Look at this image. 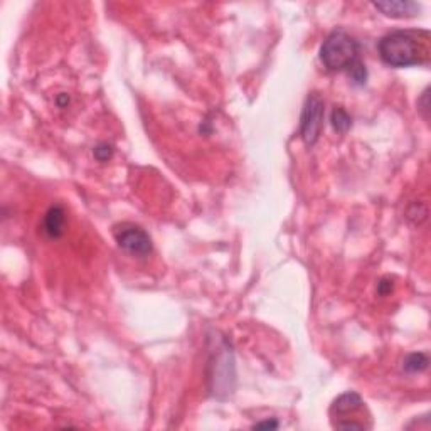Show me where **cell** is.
<instances>
[{"mask_svg":"<svg viewBox=\"0 0 431 431\" xmlns=\"http://www.w3.org/2000/svg\"><path fill=\"white\" fill-rule=\"evenodd\" d=\"M391 288H393V283H389L388 280H382L381 283H379L377 291H379V293H381V295H386V293H389Z\"/></svg>","mask_w":431,"mask_h":431,"instance_id":"cell-13","label":"cell"},{"mask_svg":"<svg viewBox=\"0 0 431 431\" xmlns=\"http://www.w3.org/2000/svg\"><path fill=\"white\" fill-rule=\"evenodd\" d=\"M359 42L344 29H335L320 47V61L329 71H349L359 58Z\"/></svg>","mask_w":431,"mask_h":431,"instance_id":"cell-2","label":"cell"},{"mask_svg":"<svg viewBox=\"0 0 431 431\" xmlns=\"http://www.w3.org/2000/svg\"><path fill=\"white\" fill-rule=\"evenodd\" d=\"M111 155H113V147L108 145V143H99L97 149H95V157H97L99 162H106L108 158H111Z\"/></svg>","mask_w":431,"mask_h":431,"instance_id":"cell-11","label":"cell"},{"mask_svg":"<svg viewBox=\"0 0 431 431\" xmlns=\"http://www.w3.org/2000/svg\"><path fill=\"white\" fill-rule=\"evenodd\" d=\"M253 428L254 430H277L278 428V421H275V420L261 421V423H257V425H254Z\"/></svg>","mask_w":431,"mask_h":431,"instance_id":"cell-12","label":"cell"},{"mask_svg":"<svg viewBox=\"0 0 431 431\" xmlns=\"http://www.w3.org/2000/svg\"><path fill=\"white\" fill-rule=\"evenodd\" d=\"M323 99L318 93L309 95L303 106L300 118V135L307 145H314L318 140L323 125Z\"/></svg>","mask_w":431,"mask_h":431,"instance_id":"cell-3","label":"cell"},{"mask_svg":"<svg viewBox=\"0 0 431 431\" xmlns=\"http://www.w3.org/2000/svg\"><path fill=\"white\" fill-rule=\"evenodd\" d=\"M374 7L377 10H381L382 14L388 15V17L394 19H405V17H414L416 14H420L421 6L416 2H411V0H388V2H374Z\"/></svg>","mask_w":431,"mask_h":431,"instance_id":"cell-6","label":"cell"},{"mask_svg":"<svg viewBox=\"0 0 431 431\" xmlns=\"http://www.w3.org/2000/svg\"><path fill=\"white\" fill-rule=\"evenodd\" d=\"M428 364H430V359L426 354H423V352L409 354V356L405 359V362H402V369H405L406 373L416 374V373H423V371L428 369Z\"/></svg>","mask_w":431,"mask_h":431,"instance_id":"cell-9","label":"cell"},{"mask_svg":"<svg viewBox=\"0 0 431 431\" xmlns=\"http://www.w3.org/2000/svg\"><path fill=\"white\" fill-rule=\"evenodd\" d=\"M44 233L49 238L58 239L65 234L66 227V213L61 206H53L44 216Z\"/></svg>","mask_w":431,"mask_h":431,"instance_id":"cell-7","label":"cell"},{"mask_svg":"<svg viewBox=\"0 0 431 431\" xmlns=\"http://www.w3.org/2000/svg\"><path fill=\"white\" fill-rule=\"evenodd\" d=\"M364 406V401H362L361 396L357 393H345L342 396H339L335 399V402L332 405V414L339 418H344L347 414L356 413Z\"/></svg>","mask_w":431,"mask_h":431,"instance_id":"cell-8","label":"cell"},{"mask_svg":"<svg viewBox=\"0 0 431 431\" xmlns=\"http://www.w3.org/2000/svg\"><path fill=\"white\" fill-rule=\"evenodd\" d=\"M213 367L214 373L211 379L214 381V394L231 393L234 382V362L233 354H231V349L226 341L221 342V349H219V352H216L213 359Z\"/></svg>","mask_w":431,"mask_h":431,"instance_id":"cell-4","label":"cell"},{"mask_svg":"<svg viewBox=\"0 0 431 431\" xmlns=\"http://www.w3.org/2000/svg\"><path fill=\"white\" fill-rule=\"evenodd\" d=\"M330 122H332L334 130L339 131V133H345V131L350 129V125H352V120H350L349 113H347L344 108H341V106L334 108Z\"/></svg>","mask_w":431,"mask_h":431,"instance_id":"cell-10","label":"cell"},{"mask_svg":"<svg viewBox=\"0 0 431 431\" xmlns=\"http://www.w3.org/2000/svg\"><path fill=\"white\" fill-rule=\"evenodd\" d=\"M379 56L391 67H409L430 61V34L426 31H394L381 38Z\"/></svg>","mask_w":431,"mask_h":431,"instance_id":"cell-1","label":"cell"},{"mask_svg":"<svg viewBox=\"0 0 431 431\" xmlns=\"http://www.w3.org/2000/svg\"><path fill=\"white\" fill-rule=\"evenodd\" d=\"M115 239L118 246L135 257H147L152 251V239L142 227L133 225H122L115 229Z\"/></svg>","mask_w":431,"mask_h":431,"instance_id":"cell-5","label":"cell"}]
</instances>
